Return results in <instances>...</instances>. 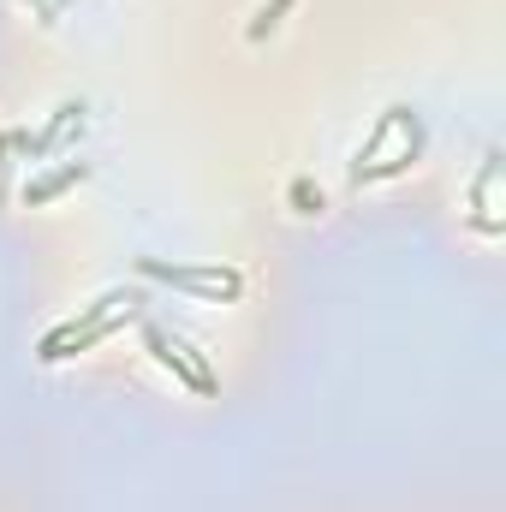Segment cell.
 <instances>
[{
  "label": "cell",
  "instance_id": "1",
  "mask_svg": "<svg viewBox=\"0 0 506 512\" xmlns=\"http://www.w3.org/2000/svg\"><path fill=\"white\" fill-rule=\"evenodd\" d=\"M143 274H161V280H179V286H197V292H215V298L239 292L233 268H167V262H143Z\"/></svg>",
  "mask_w": 506,
  "mask_h": 512
},
{
  "label": "cell",
  "instance_id": "2",
  "mask_svg": "<svg viewBox=\"0 0 506 512\" xmlns=\"http://www.w3.org/2000/svg\"><path fill=\"white\" fill-rule=\"evenodd\" d=\"M149 346H155V358H161L167 370H179V376H185L191 387H203V393L215 387V376H209V370H203V364L191 358V346H185V340H173V334H161V328H149Z\"/></svg>",
  "mask_w": 506,
  "mask_h": 512
},
{
  "label": "cell",
  "instance_id": "3",
  "mask_svg": "<svg viewBox=\"0 0 506 512\" xmlns=\"http://www.w3.org/2000/svg\"><path fill=\"white\" fill-rule=\"evenodd\" d=\"M78 173H84V167H66V173H54V179H42V185H30L24 197H30V203H42V197H54V191H60L66 179H78Z\"/></svg>",
  "mask_w": 506,
  "mask_h": 512
},
{
  "label": "cell",
  "instance_id": "4",
  "mask_svg": "<svg viewBox=\"0 0 506 512\" xmlns=\"http://www.w3.org/2000/svg\"><path fill=\"white\" fill-rule=\"evenodd\" d=\"M286 6H292V0H274V6H268V12H262V18L251 24V36H268V30L280 24V12H286Z\"/></svg>",
  "mask_w": 506,
  "mask_h": 512
}]
</instances>
